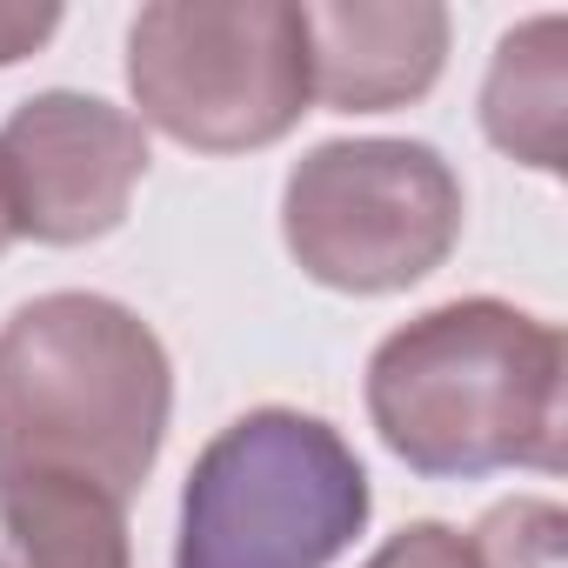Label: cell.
I'll use <instances>...</instances> for the list:
<instances>
[{
    "instance_id": "8992f818",
    "label": "cell",
    "mask_w": 568,
    "mask_h": 568,
    "mask_svg": "<svg viewBox=\"0 0 568 568\" xmlns=\"http://www.w3.org/2000/svg\"><path fill=\"white\" fill-rule=\"evenodd\" d=\"M148 174V128L74 88L28 94L0 121V207L14 241L88 247L128 221Z\"/></svg>"
},
{
    "instance_id": "ba28073f",
    "label": "cell",
    "mask_w": 568,
    "mask_h": 568,
    "mask_svg": "<svg viewBox=\"0 0 568 568\" xmlns=\"http://www.w3.org/2000/svg\"><path fill=\"white\" fill-rule=\"evenodd\" d=\"M0 568H134L128 501L74 475H0Z\"/></svg>"
},
{
    "instance_id": "8fae6325",
    "label": "cell",
    "mask_w": 568,
    "mask_h": 568,
    "mask_svg": "<svg viewBox=\"0 0 568 568\" xmlns=\"http://www.w3.org/2000/svg\"><path fill=\"white\" fill-rule=\"evenodd\" d=\"M362 568H475V548H468V535L448 528V521H408V528H395Z\"/></svg>"
},
{
    "instance_id": "5b68a950",
    "label": "cell",
    "mask_w": 568,
    "mask_h": 568,
    "mask_svg": "<svg viewBox=\"0 0 568 568\" xmlns=\"http://www.w3.org/2000/svg\"><path fill=\"white\" fill-rule=\"evenodd\" d=\"M462 174L428 141H322L281 181V241L335 295H402L462 241Z\"/></svg>"
},
{
    "instance_id": "7a4b0ae2",
    "label": "cell",
    "mask_w": 568,
    "mask_h": 568,
    "mask_svg": "<svg viewBox=\"0 0 568 568\" xmlns=\"http://www.w3.org/2000/svg\"><path fill=\"white\" fill-rule=\"evenodd\" d=\"M168 415L174 362L128 302L61 288L0 322V475H74L134 501Z\"/></svg>"
},
{
    "instance_id": "277c9868",
    "label": "cell",
    "mask_w": 568,
    "mask_h": 568,
    "mask_svg": "<svg viewBox=\"0 0 568 568\" xmlns=\"http://www.w3.org/2000/svg\"><path fill=\"white\" fill-rule=\"evenodd\" d=\"M134 121L194 154H254L308 114L295 0H154L128 21Z\"/></svg>"
},
{
    "instance_id": "6da1fadb",
    "label": "cell",
    "mask_w": 568,
    "mask_h": 568,
    "mask_svg": "<svg viewBox=\"0 0 568 568\" xmlns=\"http://www.w3.org/2000/svg\"><path fill=\"white\" fill-rule=\"evenodd\" d=\"M362 402L382 448L428 481H481L501 468L561 475L568 348L555 322L515 302H442L382 335Z\"/></svg>"
},
{
    "instance_id": "9c48e42d",
    "label": "cell",
    "mask_w": 568,
    "mask_h": 568,
    "mask_svg": "<svg viewBox=\"0 0 568 568\" xmlns=\"http://www.w3.org/2000/svg\"><path fill=\"white\" fill-rule=\"evenodd\" d=\"M481 134L541 168L561 174L568 161V21L535 14L495 41L488 81H481Z\"/></svg>"
},
{
    "instance_id": "4fadbf2b",
    "label": "cell",
    "mask_w": 568,
    "mask_h": 568,
    "mask_svg": "<svg viewBox=\"0 0 568 568\" xmlns=\"http://www.w3.org/2000/svg\"><path fill=\"white\" fill-rule=\"evenodd\" d=\"M14 247V227H8V207H0V254H8Z\"/></svg>"
},
{
    "instance_id": "52a82bcc",
    "label": "cell",
    "mask_w": 568,
    "mask_h": 568,
    "mask_svg": "<svg viewBox=\"0 0 568 568\" xmlns=\"http://www.w3.org/2000/svg\"><path fill=\"white\" fill-rule=\"evenodd\" d=\"M308 94L335 114H388L422 101L448 61V8L435 0H328L302 8Z\"/></svg>"
},
{
    "instance_id": "7c38bea8",
    "label": "cell",
    "mask_w": 568,
    "mask_h": 568,
    "mask_svg": "<svg viewBox=\"0 0 568 568\" xmlns=\"http://www.w3.org/2000/svg\"><path fill=\"white\" fill-rule=\"evenodd\" d=\"M54 34H61V8H21V0H0V68L28 61Z\"/></svg>"
},
{
    "instance_id": "30bf717a",
    "label": "cell",
    "mask_w": 568,
    "mask_h": 568,
    "mask_svg": "<svg viewBox=\"0 0 568 568\" xmlns=\"http://www.w3.org/2000/svg\"><path fill=\"white\" fill-rule=\"evenodd\" d=\"M468 548H475V568H561L568 515L548 495H515L475 521Z\"/></svg>"
},
{
    "instance_id": "3957f363",
    "label": "cell",
    "mask_w": 568,
    "mask_h": 568,
    "mask_svg": "<svg viewBox=\"0 0 568 568\" xmlns=\"http://www.w3.org/2000/svg\"><path fill=\"white\" fill-rule=\"evenodd\" d=\"M368 508V468L335 422L247 408L187 468L174 568H328L355 548Z\"/></svg>"
}]
</instances>
